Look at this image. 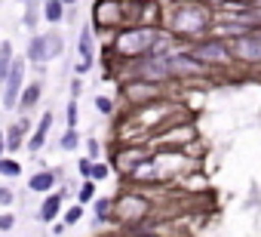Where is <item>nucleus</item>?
<instances>
[{
  "instance_id": "obj_1",
  "label": "nucleus",
  "mask_w": 261,
  "mask_h": 237,
  "mask_svg": "<svg viewBox=\"0 0 261 237\" xmlns=\"http://www.w3.org/2000/svg\"><path fill=\"white\" fill-rule=\"evenodd\" d=\"M160 37H163V31L151 28V25H123L111 37V53L120 56V59L136 62L142 56H151V50H154V43Z\"/></svg>"
},
{
  "instance_id": "obj_2",
  "label": "nucleus",
  "mask_w": 261,
  "mask_h": 237,
  "mask_svg": "<svg viewBox=\"0 0 261 237\" xmlns=\"http://www.w3.org/2000/svg\"><path fill=\"white\" fill-rule=\"evenodd\" d=\"M169 28H172V34H178V37H200L203 40V34L212 28V10H206V7H200V4H181L172 16H169Z\"/></svg>"
},
{
  "instance_id": "obj_3",
  "label": "nucleus",
  "mask_w": 261,
  "mask_h": 237,
  "mask_svg": "<svg viewBox=\"0 0 261 237\" xmlns=\"http://www.w3.org/2000/svg\"><path fill=\"white\" fill-rule=\"evenodd\" d=\"M188 53H191L197 62H203L206 68H224V65L233 62V56H230V43H227L224 37H218V34L203 37V40H194V43L188 46Z\"/></svg>"
},
{
  "instance_id": "obj_4",
  "label": "nucleus",
  "mask_w": 261,
  "mask_h": 237,
  "mask_svg": "<svg viewBox=\"0 0 261 237\" xmlns=\"http://www.w3.org/2000/svg\"><path fill=\"white\" fill-rule=\"evenodd\" d=\"M145 216H148V200H145L142 194H123V197L114 200V219H117L120 225L139 228V225L145 222Z\"/></svg>"
},
{
  "instance_id": "obj_5",
  "label": "nucleus",
  "mask_w": 261,
  "mask_h": 237,
  "mask_svg": "<svg viewBox=\"0 0 261 237\" xmlns=\"http://www.w3.org/2000/svg\"><path fill=\"white\" fill-rule=\"evenodd\" d=\"M129 71H133V80H151V83H163L169 80V59L163 56H142L136 62H129Z\"/></svg>"
},
{
  "instance_id": "obj_6",
  "label": "nucleus",
  "mask_w": 261,
  "mask_h": 237,
  "mask_svg": "<svg viewBox=\"0 0 261 237\" xmlns=\"http://www.w3.org/2000/svg\"><path fill=\"white\" fill-rule=\"evenodd\" d=\"M230 56L233 62H243V65H261V31H249V34H240V37H230Z\"/></svg>"
},
{
  "instance_id": "obj_7",
  "label": "nucleus",
  "mask_w": 261,
  "mask_h": 237,
  "mask_svg": "<svg viewBox=\"0 0 261 237\" xmlns=\"http://www.w3.org/2000/svg\"><path fill=\"white\" fill-rule=\"evenodd\" d=\"M25 68H28V59L25 56H16V62L10 68V77L4 83V108L7 111H16L19 108V96L25 89Z\"/></svg>"
},
{
  "instance_id": "obj_8",
  "label": "nucleus",
  "mask_w": 261,
  "mask_h": 237,
  "mask_svg": "<svg viewBox=\"0 0 261 237\" xmlns=\"http://www.w3.org/2000/svg\"><path fill=\"white\" fill-rule=\"evenodd\" d=\"M120 96H123L126 102H139V105L157 102V99L163 96V83H151V80H126V83L120 86Z\"/></svg>"
},
{
  "instance_id": "obj_9",
  "label": "nucleus",
  "mask_w": 261,
  "mask_h": 237,
  "mask_svg": "<svg viewBox=\"0 0 261 237\" xmlns=\"http://www.w3.org/2000/svg\"><path fill=\"white\" fill-rule=\"evenodd\" d=\"M92 25L95 28H123V7H120V0H98L95 10H92Z\"/></svg>"
},
{
  "instance_id": "obj_10",
  "label": "nucleus",
  "mask_w": 261,
  "mask_h": 237,
  "mask_svg": "<svg viewBox=\"0 0 261 237\" xmlns=\"http://www.w3.org/2000/svg\"><path fill=\"white\" fill-rule=\"evenodd\" d=\"M209 71H212V68H206L203 62H197L188 50L169 56V74H172V77H203V74H209Z\"/></svg>"
},
{
  "instance_id": "obj_11",
  "label": "nucleus",
  "mask_w": 261,
  "mask_h": 237,
  "mask_svg": "<svg viewBox=\"0 0 261 237\" xmlns=\"http://www.w3.org/2000/svg\"><path fill=\"white\" fill-rule=\"evenodd\" d=\"M62 206H65V191H62V188H59V191H49V194L43 197V203H40L37 219H40V222H56L59 212H62Z\"/></svg>"
},
{
  "instance_id": "obj_12",
  "label": "nucleus",
  "mask_w": 261,
  "mask_h": 237,
  "mask_svg": "<svg viewBox=\"0 0 261 237\" xmlns=\"http://www.w3.org/2000/svg\"><path fill=\"white\" fill-rule=\"evenodd\" d=\"M49 130H53V111H43V117L37 121V130H34V133H31V139H28V151H31V154H37V151L46 145Z\"/></svg>"
},
{
  "instance_id": "obj_13",
  "label": "nucleus",
  "mask_w": 261,
  "mask_h": 237,
  "mask_svg": "<svg viewBox=\"0 0 261 237\" xmlns=\"http://www.w3.org/2000/svg\"><path fill=\"white\" fill-rule=\"evenodd\" d=\"M59 173L56 170H40V173H34L31 179H28V188L34 191V194H49L56 185H59Z\"/></svg>"
},
{
  "instance_id": "obj_14",
  "label": "nucleus",
  "mask_w": 261,
  "mask_h": 237,
  "mask_svg": "<svg viewBox=\"0 0 261 237\" xmlns=\"http://www.w3.org/2000/svg\"><path fill=\"white\" fill-rule=\"evenodd\" d=\"M40 96H43V83H40V80L28 83V86L22 89V96H19V111H31V108L40 102Z\"/></svg>"
},
{
  "instance_id": "obj_15",
  "label": "nucleus",
  "mask_w": 261,
  "mask_h": 237,
  "mask_svg": "<svg viewBox=\"0 0 261 237\" xmlns=\"http://www.w3.org/2000/svg\"><path fill=\"white\" fill-rule=\"evenodd\" d=\"M92 46H95V40H92V25H83V28H80V43H77L80 62L92 65Z\"/></svg>"
},
{
  "instance_id": "obj_16",
  "label": "nucleus",
  "mask_w": 261,
  "mask_h": 237,
  "mask_svg": "<svg viewBox=\"0 0 261 237\" xmlns=\"http://www.w3.org/2000/svg\"><path fill=\"white\" fill-rule=\"evenodd\" d=\"M62 50H65V40H62V34H59V31L43 34V56H46V62L59 59V56H62Z\"/></svg>"
},
{
  "instance_id": "obj_17",
  "label": "nucleus",
  "mask_w": 261,
  "mask_h": 237,
  "mask_svg": "<svg viewBox=\"0 0 261 237\" xmlns=\"http://www.w3.org/2000/svg\"><path fill=\"white\" fill-rule=\"evenodd\" d=\"M13 62H16V50H13L10 40H4V43H0V83H7Z\"/></svg>"
},
{
  "instance_id": "obj_18",
  "label": "nucleus",
  "mask_w": 261,
  "mask_h": 237,
  "mask_svg": "<svg viewBox=\"0 0 261 237\" xmlns=\"http://www.w3.org/2000/svg\"><path fill=\"white\" fill-rule=\"evenodd\" d=\"M43 19L49 25H59L65 19V4L62 0H43Z\"/></svg>"
},
{
  "instance_id": "obj_19",
  "label": "nucleus",
  "mask_w": 261,
  "mask_h": 237,
  "mask_svg": "<svg viewBox=\"0 0 261 237\" xmlns=\"http://www.w3.org/2000/svg\"><path fill=\"white\" fill-rule=\"evenodd\" d=\"M92 209L98 222H114V197H95Z\"/></svg>"
},
{
  "instance_id": "obj_20",
  "label": "nucleus",
  "mask_w": 261,
  "mask_h": 237,
  "mask_svg": "<svg viewBox=\"0 0 261 237\" xmlns=\"http://www.w3.org/2000/svg\"><path fill=\"white\" fill-rule=\"evenodd\" d=\"M28 62H34V65H46V56H43V34H34L31 37V43H28V56H25Z\"/></svg>"
},
{
  "instance_id": "obj_21",
  "label": "nucleus",
  "mask_w": 261,
  "mask_h": 237,
  "mask_svg": "<svg viewBox=\"0 0 261 237\" xmlns=\"http://www.w3.org/2000/svg\"><path fill=\"white\" fill-rule=\"evenodd\" d=\"M0 176L4 179H19L22 176V163L16 157H0Z\"/></svg>"
},
{
  "instance_id": "obj_22",
  "label": "nucleus",
  "mask_w": 261,
  "mask_h": 237,
  "mask_svg": "<svg viewBox=\"0 0 261 237\" xmlns=\"http://www.w3.org/2000/svg\"><path fill=\"white\" fill-rule=\"evenodd\" d=\"M77 203H80V206L95 203V182H92V179H86V182L80 185V191H77Z\"/></svg>"
},
{
  "instance_id": "obj_23",
  "label": "nucleus",
  "mask_w": 261,
  "mask_h": 237,
  "mask_svg": "<svg viewBox=\"0 0 261 237\" xmlns=\"http://www.w3.org/2000/svg\"><path fill=\"white\" fill-rule=\"evenodd\" d=\"M77 145H80V133H77V130H65L62 139H59V148H62V151H74Z\"/></svg>"
},
{
  "instance_id": "obj_24",
  "label": "nucleus",
  "mask_w": 261,
  "mask_h": 237,
  "mask_svg": "<svg viewBox=\"0 0 261 237\" xmlns=\"http://www.w3.org/2000/svg\"><path fill=\"white\" fill-rule=\"evenodd\" d=\"M95 108H98V114H105V117H114V99L111 96H95Z\"/></svg>"
},
{
  "instance_id": "obj_25",
  "label": "nucleus",
  "mask_w": 261,
  "mask_h": 237,
  "mask_svg": "<svg viewBox=\"0 0 261 237\" xmlns=\"http://www.w3.org/2000/svg\"><path fill=\"white\" fill-rule=\"evenodd\" d=\"M108 176H111V167H108L105 160H98V163H92V173H89V179H92V182H105Z\"/></svg>"
},
{
  "instance_id": "obj_26",
  "label": "nucleus",
  "mask_w": 261,
  "mask_h": 237,
  "mask_svg": "<svg viewBox=\"0 0 261 237\" xmlns=\"http://www.w3.org/2000/svg\"><path fill=\"white\" fill-rule=\"evenodd\" d=\"M83 209H86V206H80V203L68 206V209H65V225H77V222L83 219Z\"/></svg>"
},
{
  "instance_id": "obj_27",
  "label": "nucleus",
  "mask_w": 261,
  "mask_h": 237,
  "mask_svg": "<svg viewBox=\"0 0 261 237\" xmlns=\"http://www.w3.org/2000/svg\"><path fill=\"white\" fill-rule=\"evenodd\" d=\"M65 117H68L65 130H77V102H74V99H71V102L65 105Z\"/></svg>"
},
{
  "instance_id": "obj_28",
  "label": "nucleus",
  "mask_w": 261,
  "mask_h": 237,
  "mask_svg": "<svg viewBox=\"0 0 261 237\" xmlns=\"http://www.w3.org/2000/svg\"><path fill=\"white\" fill-rule=\"evenodd\" d=\"M86 151H89L86 157H89L92 163H98V154H101V145H98V139H89V142H86Z\"/></svg>"
},
{
  "instance_id": "obj_29",
  "label": "nucleus",
  "mask_w": 261,
  "mask_h": 237,
  "mask_svg": "<svg viewBox=\"0 0 261 237\" xmlns=\"http://www.w3.org/2000/svg\"><path fill=\"white\" fill-rule=\"evenodd\" d=\"M16 228V216L13 212H0V231H13Z\"/></svg>"
},
{
  "instance_id": "obj_30",
  "label": "nucleus",
  "mask_w": 261,
  "mask_h": 237,
  "mask_svg": "<svg viewBox=\"0 0 261 237\" xmlns=\"http://www.w3.org/2000/svg\"><path fill=\"white\" fill-rule=\"evenodd\" d=\"M16 203V191L13 188H0V206H13Z\"/></svg>"
},
{
  "instance_id": "obj_31",
  "label": "nucleus",
  "mask_w": 261,
  "mask_h": 237,
  "mask_svg": "<svg viewBox=\"0 0 261 237\" xmlns=\"http://www.w3.org/2000/svg\"><path fill=\"white\" fill-rule=\"evenodd\" d=\"M77 170H80L83 179H89V173H92V160H89V157H80V160H77Z\"/></svg>"
},
{
  "instance_id": "obj_32",
  "label": "nucleus",
  "mask_w": 261,
  "mask_h": 237,
  "mask_svg": "<svg viewBox=\"0 0 261 237\" xmlns=\"http://www.w3.org/2000/svg\"><path fill=\"white\" fill-rule=\"evenodd\" d=\"M0 157H7V133L0 130Z\"/></svg>"
},
{
  "instance_id": "obj_33",
  "label": "nucleus",
  "mask_w": 261,
  "mask_h": 237,
  "mask_svg": "<svg viewBox=\"0 0 261 237\" xmlns=\"http://www.w3.org/2000/svg\"><path fill=\"white\" fill-rule=\"evenodd\" d=\"M62 4H65V7H74V4H77V0H62Z\"/></svg>"
},
{
  "instance_id": "obj_34",
  "label": "nucleus",
  "mask_w": 261,
  "mask_h": 237,
  "mask_svg": "<svg viewBox=\"0 0 261 237\" xmlns=\"http://www.w3.org/2000/svg\"><path fill=\"white\" fill-rule=\"evenodd\" d=\"M120 4H126V0H120Z\"/></svg>"
},
{
  "instance_id": "obj_35",
  "label": "nucleus",
  "mask_w": 261,
  "mask_h": 237,
  "mask_svg": "<svg viewBox=\"0 0 261 237\" xmlns=\"http://www.w3.org/2000/svg\"><path fill=\"white\" fill-rule=\"evenodd\" d=\"M25 4H28V0H25Z\"/></svg>"
}]
</instances>
